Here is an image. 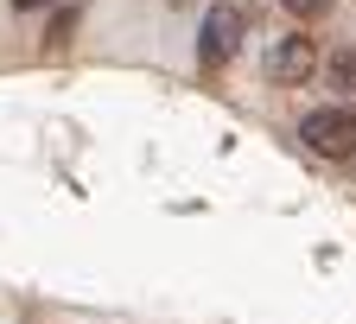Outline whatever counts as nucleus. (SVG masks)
Returning <instances> with one entry per match:
<instances>
[{
    "instance_id": "obj_1",
    "label": "nucleus",
    "mask_w": 356,
    "mask_h": 324,
    "mask_svg": "<svg viewBox=\"0 0 356 324\" xmlns=\"http://www.w3.org/2000/svg\"><path fill=\"white\" fill-rule=\"evenodd\" d=\"M248 26H254V0H210V7H204V26H197V64L204 70H222V64L242 51Z\"/></svg>"
},
{
    "instance_id": "obj_2",
    "label": "nucleus",
    "mask_w": 356,
    "mask_h": 324,
    "mask_svg": "<svg viewBox=\"0 0 356 324\" xmlns=\"http://www.w3.org/2000/svg\"><path fill=\"white\" fill-rule=\"evenodd\" d=\"M299 140L318 159H356V108L350 102H325L299 115Z\"/></svg>"
},
{
    "instance_id": "obj_3",
    "label": "nucleus",
    "mask_w": 356,
    "mask_h": 324,
    "mask_svg": "<svg viewBox=\"0 0 356 324\" xmlns=\"http://www.w3.org/2000/svg\"><path fill=\"white\" fill-rule=\"evenodd\" d=\"M261 70H267V83H286V89L312 83V76H318V38H305V32H280L274 44H267Z\"/></svg>"
},
{
    "instance_id": "obj_4",
    "label": "nucleus",
    "mask_w": 356,
    "mask_h": 324,
    "mask_svg": "<svg viewBox=\"0 0 356 324\" xmlns=\"http://www.w3.org/2000/svg\"><path fill=\"white\" fill-rule=\"evenodd\" d=\"M325 76H331V89L356 96V51H331V58H325Z\"/></svg>"
},
{
    "instance_id": "obj_5",
    "label": "nucleus",
    "mask_w": 356,
    "mask_h": 324,
    "mask_svg": "<svg viewBox=\"0 0 356 324\" xmlns=\"http://www.w3.org/2000/svg\"><path fill=\"white\" fill-rule=\"evenodd\" d=\"M76 19H83V0H58V13H51V26H44V38L64 44V38L76 32Z\"/></svg>"
},
{
    "instance_id": "obj_6",
    "label": "nucleus",
    "mask_w": 356,
    "mask_h": 324,
    "mask_svg": "<svg viewBox=\"0 0 356 324\" xmlns=\"http://www.w3.org/2000/svg\"><path fill=\"white\" fill-rule=\"evenodd\" d=\"M280 7H286L293 19H325V13L337 7V0H280Z\"/></svg>"
},
{
    "instance_id": "obj_7",
    "label": "nucleus",
    "mask_w": 356,
    "mask_h": 324,
    "mask_svg": "<svg viewBox=\"0 0 356 324\" xmlns=\"http://www.w3.org/2000/svg\"><path fill=\"white\" fill-rule=\"evenodd\" d=\"M13 7H19V13H44V7H51V0H13Z\"/></svg>"
},
{
    "instance_id": "obj_8",
    "label": "nucleus",
    "mask_w": 356,
    "mask_h": 324,
    "mask_svg": "<svg viewBox=\"0 0 356 324\" xmlns=\"http://www.w3.org/2000/svg\"><path fill=\"white\" fill-rule=\"evenodd\" d=\"M172 7H191V0H172Z\"/></svg>"
}]
</instances>
